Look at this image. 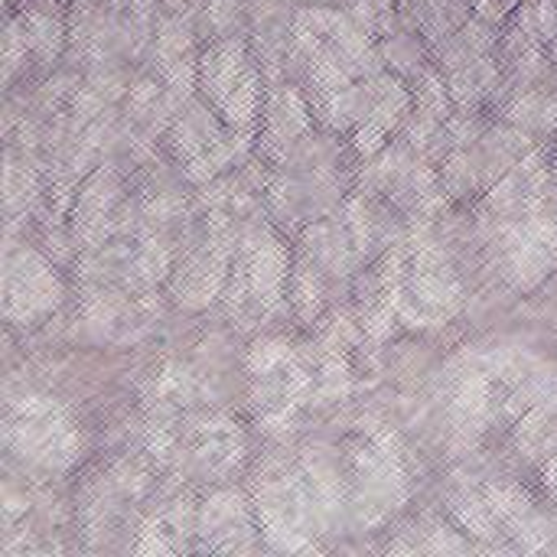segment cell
Returning a JSON list of instances; mask_svg holds the SVG:
<instances>
[{
  "label": "cell",
  "instance_id": "19",
  "mask_svg": "<svg viewBox=\"0 0 557 557\" xmlns=\"http://www.w3.org/2000/svg\"><path fill=\"white\" fill-rule=\"evenodd\" d=\"M193 39H196V29H193L186 13L160 16V23L153 29V62H157V69L163 72L176 59L189 55L193 52Z\"/></svg>",
  "mask_w": 557,
  "mask_h": 557
},
{
  "label": "cell",
  "instance_id": "10",
  "mask_svg": "<svg viewBox=\"0 0 557 557\" xmlns=\"http://www.w3.org/2000/svg\"><path fill=\"white\" fill-rule=\"evenodd\" d=\"M251 62V46L245 36H219L202 55H199V98H206L215 111L222 108V101L228 98V91L235 88V82L242 78V72Z\"/></svg>",
  "mask_w": 557,
  "mask_h": 557
},
{
  "label": "cell",
  "instance_id": "3",
  "mask_svg": "<svg viewBox=\"0 0 557 557\" xmlns=\"http://www.w3.org/2000/svg\"><path fill=\"white\" fill-rule=\"evenodd\" d=\"M235 264L248 281V307L258 317H274L287 304L290 284V248L268 222H251L242 228Z\"/></svg>",
  "mask_w": 557,
  "mask_h": 557
},
{
  "label": "cell",
  "instance_id": "23",
  "mask_svg": "<svg viewBox=\"0 0 557 557\" xmlns=\"http://www.w3.org/2000/svg\"><path fill=\"white\" fill-rule=\"evenodd\" d=\"M170 268H173L170 245L160 235H147V238H140V248L134 251L127 271H134V277L144 281V284H157L160 277H166Z\"/></svg>",
  "mask_w": 557,
  "mask_h": 557
},
{
  "label": "cell",
  "instance_id": "28",
  "mask_svg": "<svg viewBox=\"0 0 557 557\" xmlns=\"http://www.w3.org/2000/svg\"><path fill=\"white\" fill-rule=\"evenodd\" d=\"M542 483H545V493L557 503V450L545 460V470H542Z\"/></svg>",
  "mask_w": 557,
  "mask_h": 557
},
{
  "label": "cell",
  "instance_id": "8",
  "mask_svg": "<svg viewBox=\"0 0 557 557\" xmlns=\"http://www.w3.org/2000/svg\"><path fill=\"white\" fill-rule=\"evenodd\" d=\"M313 131V104L297 85L274 82L268 85L264 95V111H261V147L287 160V153Z\"/></svg>",
  "mask_w": 557,
  "mask_h": 557
},
{
  "label": "cell",
  "instance_id": "26",
  "mask_svg": "<svg viewBox=\"0 0 557 557\" xmlns=\"http://www.w3.org/2000/svg\"><path fill=\"white\" fill-rule=\"evenodd\" d=\"M290 362V346L284 339H261L248 352V372L251 375H271L274 369Z\"/></svg>",
  "mask_w": 557,
  "mask_h": 557
},
{
  "label": "cell",
  "instance_id": "14",
  "mask_svg": "<svg viewBox=\"0 0 557 557\" xmlns=\"http://www.w3.org/2000/svg\"><path fill=\"white\" fill-rule=\"evenodd\" d=\"M264 95H268V91H264V72H261V65L251 59L248 69L242 72V78L235 82V88L228 91V98H225L222 108H219L225 127H228L232 134L248 137V134L258 127V114L264 111Z\"/></svg>",
  "mask_w": 557,
  "mask_h": 557
},
{
  "label": "cell",
  "instance_id": "6",
  "mask_svg": "<svg viewBox=\"0 0 557 557\" xmlns=\"http://www.w3.org/2000/svg\"><path fill=\"white\" fill-rule=\"evenodd\" d=\"M121 202V180L111 166H98L78 189L72 212H69V232L75 248L85 251H98L104 245V238L111 235L114 212Z\"/></svg>",
  "mask_w": 557,
  "mask_h": 557
},
{
  "label": "cell",
  "instance_id": "11",
  "mask_svg": "<svg viewBox=\"0 0 557 557\" xmlns=\"http://www.w3.org/2000/svg\"><path fill=\"white\" fill-rule=\"evenodd\" d=\"M300 470L307 476V486L313 493L323 532H339L346 525V509H349V496H346V480L339 463L330 457V450L323 447H307L300 457Z\"/></svg>",
  "mask_w": 557,
  "mask_h": 557
},
{
  "label": "cell",
  "instance_id": "5",
  "mask_svg": "<svg viewBox=\"0 0 557 557\" xmlns=\"http://www.w3.org/2000/svg\"><path fill=\"white\" fill-rule=\"evenodd\" d=\"M258 516L255 506L238 490H219L199 506V552L209 555H248L258 548Z\"/></svg>",
  "mask_w": 557,
  "mask_h": 557
},
{
  "label": "cell",
  "instance_id": "4",
  "mask_svg": "<svg viewBox=\"0 0 557 557\" xmlns=\"http://www.w3.org/2000/svg\"><path fill=\"white\" fill-rule=\"evenodd\" d=\"M62 304V281L55 268L26 245H7L3 255V317L16 326H33L52 317Z\"/></svg>",
  "mask_w": 557,
  "mask_h": 557
},
{
  "label": "cell",
  "instance_id": "18",
  "mask_svg": "<svg viewBox=\"0 0 557 557\" xmlns=\"http://www.w3.org/2000/svg\"><path fill=\"white\" fill-rule=\"evenodd\" d=\"M450 512H454V522L460 525V532H467L473 542H483V545H499L503 542V525L493 512V506L486 503V496L480 493H460L450 499Z\"/></svg>",
  "mask_w": 557,
  "mask_h": 557
},
{
  "label": "cell",
  "instance_id": "17",
  "mask_svg": "<svg viewBox=\"0 0 557 557\" xmlns=\"http://www.w3.org/2000/svg\"><path fill=\"white\" fill-rule=\"evenodd\" d=\"M506 121L529 134H555L557 131V91L519 88L506 108Z\"/></svg>",
  "mask_w": 557,
  "mask_h": 557
},
{
  "label": "cell",
  "instance_id": "15",
  "mask_svg": "<svg viewBox=\"0 0 557 557\" xmlns=\"http://www.w3.org/2000/svg\"><path fill=\"white\" fill-rule=\"evenodd\" d=\"M20 23H23V36H26V46H29L36 62L49 65L62 55V49L69 42V29L62 23V13L52 3L23 7Z\"/></svg>",
  "mask_w": 557,
  "mask_h": 557
},
{
  "label": "cell",
  "instance_id": "32",
  "mask_svg": "<svg viewBox=\"0 0 557 557\" xmlns=\"http://www.w3.org/2000/svg\"><path fill=\"white\" fill-rule=\"evenodd\" d=\"M343 3H346V0H343Z\"/></svg>",
  "mask_w": 557,
  "mask_h": 557
},
{
  "label": "cell",
  "instance_id": "7",
  "mask_svg": "<svg viewBox=\"0 0 557 557\" xmlns=\"http://www.w3.org/2000/svg\"><path fill=\"white\" fill-rule=\"evenodd\" d=\"M493 248H496V261L503 277L516 287V290H535L555 268V255L529 232V225L519 215H506L496 225L493 235Z\"/></svg>",
  "mask_w": 557,
  "mask_h": 557
},
{
  "label": "cell",
  "instance_id": "25",
  "mask_svg": "<svg viewBox=\"0 0 557 557\" xmlns=\"http://www.w3.org/2000/svg\"><path fill=\"white\" fill-rule=\"evenodd\" d=\"M29 46H26V36H23V23L20 16L7 23V36H3V82L10 85L16 78V72L26 69V59H29Z\"/></svg>",
  "mask_w": 557,
  "mask_h": 557
},
{
  "label": "cell",
  "instance_id": "13",
  "mask_svg": "<svg viewBox=\"0 0 557 557\" xmlns=\"http://www.w3.org/2000/svg\"><path fill=\"white\" fill-rule=\"evenodd\" d=\"M450 418H454V431L463 441H476L486 428V421L493 418V379L490 372H470L450 405Z\"/></svg>",
  "mask_w": 557,
  "mask_h": 557
},
{
  "label": "cell",
  "instance_id": "24",
  "mask_svg": "<svg viewBox=\"0 0 557 557\" xmlns=\"http://www.w3.org/2000/svg\"><path fill=\"white\" fill-rule=\"evenodd\" d=\"M379 49H382L385 65L395 69V75H401V78H414L428 65L414 33H388V39Z\"/></svg>",
  "mask_w": 557,
  "mask_h": 557
},
{
  "label": "cell",
  "instance_id": "12",
  "mask_svg": "<svg viewBox=\"0 0 557 557\" xmlns=\"http://www.w3.org/2000/svg\"><path fill=\"white\" fill-rule=\"evenodd\" d=\"M300 248L320 261L326 277H346L352 261L359 258L352 248V238L339 219H323V222H313L310 228H304Z\"/></svg>",
  "mask_w": 557,
  "mask_h": 557
},
{
  "label": "cell",
  "instance_id": "2",
  "mask_svg": "<svg viewBox=\"0 0 557 557\" xmlns=\"http://www.w3.org/2000/svg\"><path fill=\"white\" fill-rule=\"evenodd\" d=\"M3 444L10 454L49 473L69 470L82 454V437L69 411L52 398H36V395L29 398L23 395L20 401H10L3 421Z\"/></svg>",
  "mask_w": 557,
  "mask_h": 557
},
{
  "label": "cell",
  "instance_id": "30",
  "mask_svg": "<svg viewBox=\"0 0 557 557\" xmlns=\"http://www.w3.org/2000/svg\"><path fill=\"white\" fill-rule=\"evenodd\" d=\"M555 183H557V153H555Z\"/></svg>",
  "mask_w": 557,
  "mask_h": 557
},
{
  "label": "cell",
  "instance_id": "21",
  "mask_svg": "<svg viewBox=\"0 0 557 557\" xmlns=\"http://www.w3.org/2000/svg\"><path fill=\"white\" fill-rule=\"evenodd\" d=\"M411 98H414V111L434 117V121H447L457 104H454V95H450V85L447 78L441 75L437 65H424L414 82H411Z\"/></svg>",
  "mask_w": 557,
  "mask_h": 557
},
{
  "label": "cell",
  "instance_id": "16",
  "mask_svg": "<svg viewBox=\"0 0 557 557\" xmlns=\"http://www.w3.org/2000/svg\"><path fill=\"white\" fill-rule=\"evenodd\" d=\"M323 297H326V271L320 268V261L313 255H307L300 248L297 261L290 268V284H287V300H290L297 320L313 323L323 310Z\"/></svg>",
  "mask_w": 557,
  "mask_h": 557
},
{
  "label": "cell",
  "instance_id": "29",
  "mask_svg": "<svg viewBox=\"0 0 557 557\" xmlns=\"http://www.w3.org/2000/svg\"><path fill=\"white\" fill-rule=\"evenodd\" d=\"M300 3H307V7H333L336 0H300Z\"/></svg>",
  "mask_w": 557,
  "mask_h": 557
},
{
  "label": "cell",
  "instance_id": "27",
  "mask_svg": "<svg viewBox=\"0 0 557 557\" xmlns=\"http://www.w3.org/2000/svg\"><path fill=\"white\" fill-rule=\"evenodd\" d=\"M418 548L421 552H431V555H467V552H473V542L463 539L460 532L447 529V525H434L428 532V542L418 545Z\"/></svg>",
  "mask_w": 557,
  "mask_h": 557
},
{
  "label": "cell",
  "instance_id": "20",
  "mask_svg": "<svg viewBox=\"0 0 557 557\" xmlns=\"http://www.w3.org/2000/svg\"><path fill=\"white\" fill-rule=\"evenodd\" d=\"M516 444L525 457H552L557 444L555 405H535L516 428Z\"/></svg>",
  "mask_w": 557,
  "mask_h": 557
},
{
  "label": "cell",
  "instance_id": "9",
  "mask_svg": "<svg viewBox=\"0 0 557 557\" xmlns=\"http://www.w3.org/2000/svg\"><path fill=\"white\" fill-rule=\"evenodd\" d=\"M483 496L493 506L503 532L512 535L519 542V548L542 552V548L552 545L555 525H552V519L535 506V499L522 486H516V483H490L483 490Z\"/></svg>",
  "mask_w": 557,
  "mask_h": 557
},
{
  "label": "cell",
  "instance_id": "22",
  "mask_svg": "<svg viewBox=\"0 0 557 557\" xmlns=\"http://www.w3.org/2000/svg\"><path fill=\"white\" fill-rule=\"evenodd\" d=\"M441 183L450 196H470L476 189H486L476 147H450L441 163Z\"/></svg>",
  "mask_w": 557,
  "mask_h": 557
},
{
  "label": "cell",
  "instance_id": "1",
  "mask_svg": "<svg viewBox=\"0 0 557 557\" xmlns=\"http://www.w3.org/2000/svg\"><path fill=\"white\" fill-rule=\"evenodd\" d=\"M255 516L261 539L271 552L281 555H310L320 552L317 535L323 522L307 486L304 470H268L255 480Z\"/></svg>",
  "mask_w": 557,
  "mask_h": 557
},
{
  "label": "cell",
  "instance_id": "31",
  "mask_svg": "<svg viewBox=\"0 0 557 557\" xmlns=\"http://www.w3.org/2000/svg\"><path fill=\"white\" fill-rule=\"evenodd\" d=\"M552 46H555V49H557V39H555V42H552Z\"/></svg>",
  "mask_w": 557,
  "mask_h": 557
}]
</instances>
